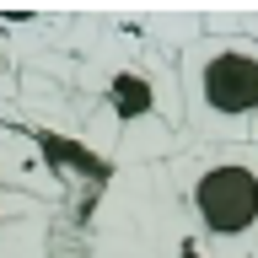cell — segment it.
Instances as JSON below:
<instances>
[{"label": "cell", "instance_id": "cell-1", "mask_svg": "<svg viewBox=\"0 0 258 258\" xmlns=\"http://www.w3.org/2000/svg\"><path fill=\"white\" fill-rule=\"evenodd\" d=\"M177 64L151 38H97L76 70V135L124 172L183 151Z\"/></svg>", "mask_w": 258, "mask_h": 258}, {"label": "cell", "instance_id": "cell-2", "mask_svg": "<svg viewBox=\"0 0 258 258\" xmlns=\"http://www.w3.org/2000/svg\"><path fill=\"white\" fill-rule=\"evenodd\" d=\"M183 226L205 258H253L258 247V145H183L161 161Z\"/></svg>", "mask_w": 258, "mask_h": 258}, {"label": "cell", "instance_id": "cell-3", "mask_svg": "<svg viewBox=\"0 0 258 258\" xmlns=\"http://www.w3.org/2000/svg\"><path fill=\"white\" fill-rule=\"evenodd\" d=\"M183 145H258V38L188 32L177 43Z\"/></svg>", "mask_w": 258, "mask_h": 258}]
</instances>
